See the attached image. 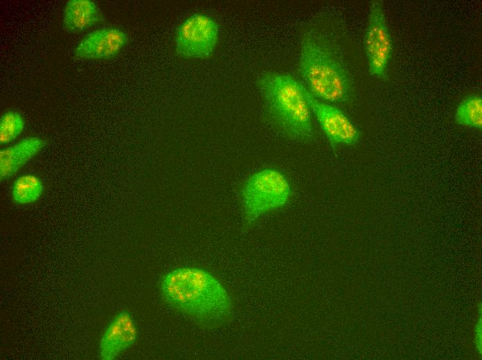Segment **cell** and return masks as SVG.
<instances>
[{
  "instance_id": "11",
  "label": "cell",
  "mask_w": 482,
  "mask_h": 360,
  "mask_svg": "<svg viewBox=\"0 0 482 360\" xmlns=\"http://www.w3.org/2000/svg\"><path fill=\"white\" fill-rule=\"evenodd\" d=\"M104 19L97 3L92 0H69L64 6L62 25L71 33L81 32Z\"/></svg>"
},
{
  "instance_id": "9",
  "label": "cell",
  "mask_w": 482,
  "mask_h": 360,
  "mask_svg": "<svg viewBox=\"0 0 482 360\" xmlns=\"http://www.w3.org/2000/svg\"><path fill=\"white\" fill-rule=\"evenodd\" d=\"M138 336V329L132 316L120 312L105 329L99 345V357L112 360L132 346Z\"/></svg>"
},
{
  "instance_id": "3",
  "label": "cell",
  "mask_w": 482,
  "mask_h": 360,
  "mask_svg": "<svg viewBox=\"0 0 482 360\" xmlns=\"http://www.w3.org/2000/svg\"><path fill=\"white\" fill-rule=\"evenodd\" d=\"M257 84L267 116L276 128L292 140L310 141L314 136L312 111L303 84L288 74L266 72Z\"/></svg>"
},
{
  "instance_id": "10",
  "label": "cell",
  "mask_w": 482,
  "mask_h": 360,
  "mask_svg": "<svg viewBox=\"0 0 482 360\" xmlns=\"http://www.w3.org/2000/svg\"><path fill=\"white\" fill-rule=\"evenodd\" d=\"M46 145L38 136H28L0 151V176L1 180L13 177L24 165L36 156Z\"/></svg>"
},
{
  "instance_id": "8",
  "label": "cell",
  "mask_w": 482,
  "mask_h": 360,
  "mask_svg": "<svg viewBox=\"0 0 482 360\" xmlns=\"http://www.w3.org/2000/svg\"><path fill=\"white\" fill-rule=\"evenodd\" d=\"M127 41V33L118 28H98L87 33L79 42L74 55L80 59H111L120 53Z\"/></svg>"
},
{
  "instance_id": "2",
  "label": "cell",
  "mask_w": 482,
  "mask_h": 360,
  "mask_svg": "<svg viewBox=\"0 0 482 360\" xmlns=\"http://www.w3.org/2000/svg\"><path fill=\"white\" fill-rule=\"evenodd\" d=\"M298 71L303 86L318 100L342 104L353 98V81L339 53L313 28L302 35Z\"/></svg>"
},
{
  "instance_id": "4",
  "label": "cell",
  "mask_w": 482,
  "mask_h": 360,
  "mask_svg": "<svg viewBox=\"0 0 482 360\" xmlns=\"http://www.w3.org/2000/svg\"><path fill=\"white\" fill-rule=\"evenodd\" d=\"M291 186L280 171L260 170L245 181L241 190L244 219L251 224L262 215L284 206L289 199Z\"/></svg>"
},
{
  "instance_id": "6",
  "label": "cell",
  "mask_w": 482,
  "mask_h": 360,
  "mask_svg": "<svg viewBox=\"0 0 482 360\" xmlns=\"http://www.w3.org/2000/svg\"><path fill=\"white\" fill-rule=\"evenodd\" d=\"M364 48L369 73L384 79L387 75L393 44L381 0L371 2Z\"/></svg>"
},
{
  "instance_id": "13",
  "label": "cell",
  "mask_w": 482,
  "mask_h": 360,
  "mask_svg": "<svg viewBox=\"0 0 482 360\" xmlns=\"http://www.w3.org/2000/svg\"><path fill=\"white\" fill-rule=\"evenodd\" d=\"M455 121L463 126L482 128V98L472 94L463 99L456 110Z\"/></svg>"
},
{
  "instance_id": "15",
  "label": "cell",
  "mask_w": 482,
  "mask_h": 360,
  "mask_svg": "<svg viewBox=\"0 0 482 360\" xmlns=\"http://www.w3.org/2000/svg\"><path fill=\"white\" fill-rule=\"evenodd\" d=\"M481 318L480 317L475 327L476 345L480 352H481Z\"/></svg>"
},
{
  "instance_id": "14",
  "label": "cell",
  "mask_w": 482,
  "mask_h": 360,
  "mask_svg": "<svg viewBox=\"0 0 482 360\" xmlns=\"http://www.w3.org/2000/svg\"><path fill=\"white\" fill-rule=\"evenodd\" d=\"M25 127L24 117L17 111H10L4 113L0 119V143L8 144L15 140L23 132Z\"/></svg>"
},
{
  "instance_id": "12",
  "label": "cell",
  "mask_w": 482,
  "mask_h": 360,
  "mask_svg": "<svg viewBox=\"0 0 482 360\" xmlns=\"http://www.w3.org/2000/svg\"><path fill=\"white\" fill-rule=\"evenodd\" d=\"M44 190V184L39 177L31 174H23L12 184V198L20 205L32 204L42 196Z\"/></svg>"
},
{
  "instance_id": "1",
  "label": "cell",
  "mask_w": 482,
  "mask_h": 360,
  "mask_svg": "<svg viewBox=\"0 0 482 360\" xmlns=\"http://www.w3.org/2000/svg\"><path fill=\"white\" fill-rule=\"evenodd\" d=\"M161 290L170 305L202 324L222 323L232 314L227 290L201 268L184 267L170 271L161 279Z\"/></svg>"
},
{
  "instance_id": "5",
  "label": "cell",
  "mask_w": 482,
  "mask_h": 360,
  "mask_svg": "<svg viewBox=\"0 0 482 360\" xmlns=\"http://www.w3.org/2000/svg\"><path fill=\"white\" fill-rule=\"evenodd\" d=\"M219 37V26L211 17L194 13L178 26L175 46L176 53L184 57L206 58L214 51Z\"/></svg>"
},
{
  "instance_id": "7",
  "label": "cell",
  "mask_w": 482,
  "mask_h": 360,
  "mask_svg": "<svg viewBox=\"0 0 482 360\" xmlns=\"http://www.w3.org/2000/svg\"><path fill=\"white\" fill-rule=\"evenodd\" d=\"M304 92L312 113L333 148L338 145H353L359 142L360 131L341 110L314 98L305 87Z\"/></svg>"
}]
</instances>
